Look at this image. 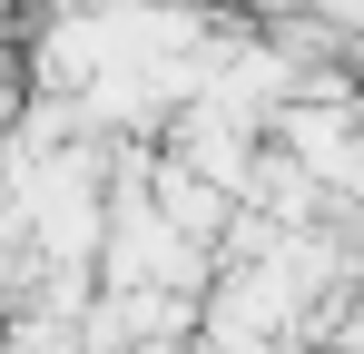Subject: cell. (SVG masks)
Here are the masks:
<instances>
[{
    "mask_svg": "<svg viewBox=\"0 0 364 354\" xmlns=\"http://www.w3.org/2000/svg\"><path fill=\"white\" fill-rule=\"evenodd\" d=\"M128 354H197V335H148V345H128Z\"/></svg>",
    "mask_w": 364,
    "mask_h": 354,
    "instance_id": "cell-1",
    "label": "cell"
}]
</instances>
